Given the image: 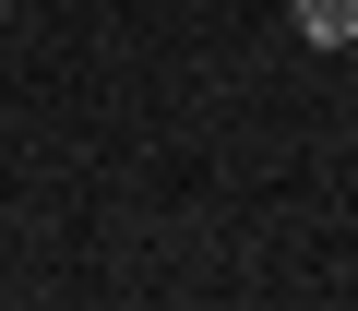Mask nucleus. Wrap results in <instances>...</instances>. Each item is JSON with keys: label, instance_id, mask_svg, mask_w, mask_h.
<instances>
[{"label": "nucleus", "instance_id": "1", "mask_svg": "<svg viewBox=\"0 0 358 311\" xmlns=\"http://www.w3.org/2000/svg\"><path fill=\"white\" fill-rule=\"evenodd\" d=\"M299 48H358V0H287Z\"/></svg>", "mask_w": 358, "mask_h": 311}]
</instances>
